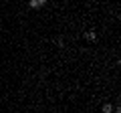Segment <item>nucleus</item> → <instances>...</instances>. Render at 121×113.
Returning <instances> with one entry per match:
<instances>
[{"label":"nucleus","instance_id":"obj_2","mask_svg":"<svg viewBox=\"0 0 121 113\" xmlns=\"http://www.w3.org/2000/svg\"><path fill=\"white\" fill-rule=\"evenodd\" d=\"M85 39L91 40V43H95V40H97V32H95V30H87V32H85Z\"/></svg>","mask_w":121,"mask_h":113},{"label":"nucleus","instance_id":"obj_1","mask_svg":"<svg viewBox=\"0 0 121 113\" xmlns=\"http://www.w3.org/2000/svg\"><path fill=\"white\" fill-rule=\"evenodd\" d=\"M48 0H28V8H40V6H44Z\"/></svg>","mask_w":121,"mask_h":113},{"label":"nucleus","instance_id":"obj_3","mask_svg":"<svg viewBox=\"0 0 121 113\" xmlns=\"http://www.w3.org/2000/svg\"><path fill=\"white\" fill-rule=\"evenodd\" d=\"M103 113H113V107H111L109 103H105V105H103Z\"/></svg>","mask_w":121,"mask_h":113}]
</instances>
